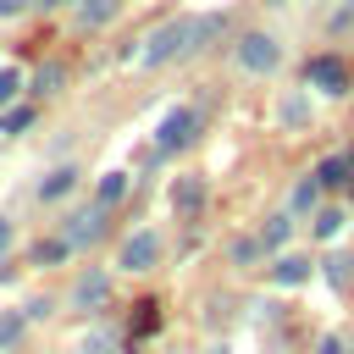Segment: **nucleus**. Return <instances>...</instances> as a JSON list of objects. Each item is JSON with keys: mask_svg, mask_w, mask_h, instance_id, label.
I'll use <instances>...</instances> for the list:
<instances>
[{"mask_svg": "<svg viewBox=\"0 0 354 354\" xmlns=\"http://www.w3.org/2000/svg\"><path fill=\"white\" fill-rule=\"evenodd\" d=\"M194 127H199V111H188V105L166 111V122H160V133H155V149H160V155H166V149H183V144L194 138Z\"/></svg>", "mask_w": 354, "mask_h": 354, "instance_id": "2", "label": "nucleus"}, {"mask_svg": "<svg viewBox=\"0 0 354 354\" xmlns=\"http://www.w3.org/2000/svg\"><path fill=\"white\" fill-rule=\"evenodd\" d=\"M61 254H66V243H39V249H33L39 266H44V260H61Z\"/></svg>", "mask_w": 354, "mask_h": 354, "instance_id": "22", "label": "nucleus"}, {"mask_svg": "<svg viewBox=\"0 0 354 354\" xmlns=\"http://www.w3.org/2000/svg\"><path fill=\"white\" fill-rule=\"evenodd\" d=\"M122 194H127V171H105L100 177V205H116Z\"/></svg>", "mask_w": 354, "mask_h": 354, "instance_id": "13", "label": "nucleus"}, {"mask_svg": "<svg viewBox=\"0 0 354 354\" xmlns=\"http://www.w3.org/2000/svg\"><path fill=\"white\" fill-rule=\"evenodd\" d=\"M315 183H321V188H337V183H354V177H348V160H343V155H326V160L315 166Z\"/></svg>", "mask_w": 354, "mask_h": 354, "instance_id": "8", "label": "nucleus"}, {"mask_svg": "<svg viewBox=\"0 0 354 354\" xmlns=\"http://www.w3.org/2000/svg\"><path fill=\"white\" fill-rule=\"evenodd\" d=\"M22 6H28V0H0V17H17Z\"/></svg>", "mask_w": 354, "mask_h": 354, "instance_id": "24", "label": "nucleus"}, {"mask_svg": "<svg viewBox=\"0 0 354 354\" xmlns=\"http://www.w3.org/2000/svg\"><path fill=\"white\" fill-rule=\"evenodd\" d=\"M155 254H160V238H155V232H133V238L122 243V266H127V271H149Z\"/></svg>", "mask_w": 354, "mask_h": 354, "instance_id": "5", "label": "nucleus"}, {"mask_svg": "<svg viewBox=\"0 0 354 354\" xmlns=\"http://www.w3.org/2000/svg\"><path fill=\"white\" fill-rule=\"evenodd\" d=\"M28 122H33V111H6V116H0V127H6V133H22Z\"/></svg>", "mask_w": 354, "mask_h": 354, "instance_id": "20", "label": "nucleus"}, {"mask_svg": "<svg viewBox=\"0 0 354 354\" xmlns=\"http://www.w3.org/2000/svg\"><path fill=\"white\" fill-rule=\"evenodd\" d=\"M77 11H83V22L94 28V22H105V17L116 11V0H77Z\"/></svg>", "mask_w": 354, "mask_h": 354, "instance_id": "16", "label": "nucleus"}, {"mask_svg": "<svg viewBox=\"0 0 354 354\" xmlns=\"http://www.w3.org/2000/svg\"><path fill=\"white\" fill-rule=\"evenodd\" d=\"M348 277H354V260H343V254H332V260H326V282H332V288H343Z\"/></svg>", "mask_w": 354, "mask_h": 354, "instance_id": "18", "label": "nucleus"}, {"mask_svg": "<svg viewBox=\"0 0 354 354\" xmlns=\"http://www.w3.org/2000/svg\"><path fill=\"white\" fill-rule=\"evenodd\" d=\"M44 6H61V0H44Z\"/></svg>", "mask_w": 354, "mask_h": 354, "instance_id": "27", "label": "nucleus"}, {"mask_svg": "<svg viewBox=\"0 0 354 354\" xmlns=\"http://www.w3.org/2000/svg\"><path fill=\"white\" fill-rule=\"evenodd\" d=\"M105 299V277H83L77 282V304H100Z\"/></svg>", "mask_w": 354, "mask_h": 354, "instance_id": "19", "label": "nucleus"}, {"mask_svg": "<svg viewBox=\"0 0 354 354\" xmlns=\"http://www.w3.org/2000/svg\"><path fill=\"white\" fill-rule=\"evenodd\" d=\"M304 277H310V266H304L299 254H282V260L271 266V282H282V288H299Z\"/></svg>", "mask_w": 354, "mask_h": 354, "instance_id": "7", "label": "nucleus"}, {"mask_svg": "<svg viewBox=\"0 0 354 354\" xmlns=\"http://www.w3.org/2000/svg\"><path fill=\"white\" fill-rule=\"evenodd\" d=\"M171 205H177L183 216H188V210H199V205H205V183H199V177H177V188H171Z\"/></svg>", "mask_w": 354, "mask_h": 354, "instance_id": "6", "label": "nucleus"}, {"mask_svg": "<svg viewBox=\"0 0 354 354\" xmlns=\"http://www.w3.org/2000/svg\"><path fill=\"white\" fill-rule=\"evenodd\" d=\"M105 232V221H100V210H83L77 221H72V232H66V243H94Z\"/></svg>", "mask_w": 354, "mask_h": 354, "instance_id": "9", "label": "nucleus"}, {"mask_svg": "<svg viewBox=\"0 0 354 354\" xmlns=\"http://www.w3.org/2000/svg\"><path fill=\"white\" fill-rule=\"evenodd\" d=\"M343 227H348V216H343V210H337V205H326V210H321V216H315V238H326V243H332V238H337V232H343Z\"/></svg>", "mask_w": 354, "mask_h": 354, "instance_id": "11", "label": "nucleus"}, {"mask_svg": "<svg viewBox=\"0 0 354 354\" xmlns=\"http://www.w3.org/2000/svg\"><path fill=\"white\" fill-rule=\"evenodd\" d=\"M17 94H22V72L17 66H0V105H11Z\"/></svg>", "mask_w": 354, "mask_h": 354, "instance_id": "17", "label": "nucleus"}, {"mask_svg": "<svg viewBox=\"0 0 354 354\" xmlns=\"http://www.w3.org/2000/svg\"><path fill=\"white\" fill-rule=\"evenodd\" d=\"M315 188H321V183H315V177H304V183L293 188V199H288V210H293V216H299V210H310V205H315Z\"/></svg>", "mask_w": 354, "mask_h": 354, "instance_id": "14", "label": "nucleus"}, {"mask_svg": "<svg viewBox=\"0 0 354 354\" xmlns=\"http://www.w3.org/2000/svg\"><path fill=\"white\" fill-rule=\"evenodd\" d=\"M321 354H343V343H337V337H326V343H321Z\"/></svg>", "mask_w": 354, "mask_h": 354, "instance_id": "25", "label": "nucleus"}, {"mask_svg": "<svg viewBox=\"0 0 354 354\" xmlns=\"http://www.w3.org/2000/svg\"><path fill=\"white\" fill-rule=\"evenodd\" d=\"M288 227H293V210H288V216H271V221H266V232H260V243H271V249H277V243L288 238Z\"/></svg>", "mask_w": 354, "mask_h": 354, "instance_id": "15", "label": "nucleus"}, {"mask_svg": "<svg viewBox=\"0 0 354 354\" xmlns=\"http://www.w3.org/2000/svg\"><path fill=\"white\" fill-rule=\"evenodd\" d=\"M72 183H77V171H72V166H61V171H50V177L39 183V194H44V199H61Z\"/></svg>", "mask_w": 354, "mask_h": 354, "instance_id": "12", "label": "nucleus"}, {"mask_svg": "<svg viewBox=\"0 0 354 354\" xmlns=\"http://www.w3.org/2000/svg\"><path fill=\"white\" fill-rule=\"evenodd\" d=\"M238 66H243V72H271V66H277V39L243 33V39H238Z\"/></svg>", "mask_w": 354, "mask_h": 354, "instance_id": "3", "label": "nucleus"}, {"mask_svg": "<svg viewBox=\"0 0 354 354\" xmlns=\"http://www.w3.org/2000/svg\"><path fill=\"white\" fill-rule=\"evenodd\" d=\"M304 77H310V88H321V94H343V88H348V66H343L337 55H315V61L304 66Z\"/></svg>", "mask_w": 354, "mask_h": 354, "instance_id": "4", "label": "nucleus"}, {"mask_svg": "<svg viewBox=\"0 0 354 354\" xmlns=\"http://www.w3.org/2000/svg\"><path fill=\"white\" fill-rule=\"evenodd\" d=\"M155 326H160V304H155V299L133 304V326H127V332H133V337H149Z\"/></svg>", "mask_w": 354, "mask_h": 354, "instance_id": "10", "label": "nucleus"}, {"mask_svg": "<svg viewBox=\"0 0 354 354\" xmlns=\"http://www.w3.org/2000/svg\"><path fill=\"white\" fill-rule=\"evenodd\" d=\"M17 326H22V315H6V321H0V343H11V337H17Z\"/></svg>", "mask_w": 354, "mask_h": 354, "instance_id": "23", "label": "nucleus"}, {"mask_svg": "<svg viewBox=\"0 0 354 354\" xmlns=\"http://www.w3.org/2000/svg\"><path fill=\"white\" fill-rule=\"evenodd\" d=\"M221 33V17L210 11V17H177V22H166V28H155L149 39H144V50H138V66H160V61H171V55H183V50H199L205 39H216Z\"/></svg>", "mask_w": 354, "mask_h": 354, "instance_id": "1", "label": "nucleus"}, {"mask_svg": "<svg viewBox=\"0 0 354 354\" xmlns=\"http://www.w3.org/2000/svg\"><path fill=\"white\" fill-rule=\"evenodd\" d=\"M254 249H260V243H254V238H238V243H232V260H238V266H243V260H254Z\"/></svg>", "mask_w": 354, "mask_h": 354, "instance_id": "21", "label": "nucleus"}, {"mask_svg": "<svg viewBox=\"0 0 354 354\" xmlns=\"http://www.w3.org/2000/svg\"><path fill=\"white\" fill-rule=\"evenodd\" d=\"M6 243H11V227H6V221H0V254H6Z\"/></svg>", "mask_w": 354, "mask_h": 354, "instance_id": "26", "label": "nucleus"}, {"mask_svg": "<svg viewBox=\"0 0 354 354\" xmlns=\"http://www.w3.org/2000/svg\"><path fill=\"white\" fill-rule=\"evenodd\" d=\"M216 354H227V348H216Z\"/></svg>", "mask_w": 354, "mask_h": 354, "instance_id": "28", "label": "nucleus"}]
</instances>
